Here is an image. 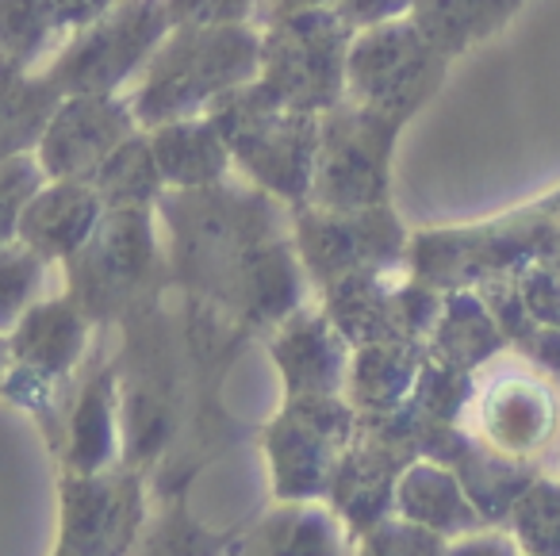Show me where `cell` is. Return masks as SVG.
Instances as JSON below:
<instances>
[{"mask_svg": "<svg viewBox=\"0 0 560 556\" xmlns=\"http://www.w3.org/2000/svg\"><path fill=\"white\" fill-rule=\"evenodd\" d=\"M154 211L170 227L177 273L211 300L249 250L292 234L289 204L272 200L238 173L211 188H170Z\"/></svg>", "mask_w": 560, "mask_h": 556, "instance_id": "1", "label": "cell"}, {"mask_svg": "<svg viewBox=\"0 0 560 556\" xmlns=\"http://www.w3.org/2000/svg\"><path fill=\"white\" fill-rule=\"evenodd\" d=\"M261 78V27H173L147 70L127 89L142 131L173 119L208 116L219 101Z\"/></svg>", "mask_w": 560, "mask_h": 556, "instance_id": "2", "label": "cell"}, {"mask_svg": "<svg viewBox=\"0 0 560 556\" xmlns=\"http://www.w3.org/2000/svg\"><path fill=\"white\" fill-rule=\"evenodd\" d=\"M223 131L234 158V173L272 200L300 208L312 196L315 154H319V116L284 104L261 78L231 93L208 112Z\"/></svg>", "mask_w": 560, "mask_h": 556, "instance_id": "3", "label": "cell"}, {"mask_svg": "<svg viewBox=\"0 0 560 556\" xmlns=\"http://www.w3.org/2000/svg\"><path fill=\"white\" fill-rule=\"evenodd\" d=\"M261 81L300 112H330L346 101V58L353 27L338 9H296L265 20Z\"/></svg>", "mask_w": 560, "mask_h": 556, "instance_id": "4", "label": "cell"}, {"mask_svg": "<svg viewBox=\"0 0 560 556\" xmlns=\"http://www.w3.org/2000/svg\"><path fill=\"white\" fill-rule=\"evenodd\" d=\"M407 119L392 112L342 101L319 116V154L307 204L335 211H358L388 204L392 150Z\"/></svg>", "mask_w": 560, "mask_h": 556, "instance_id": "5", "label": "cell"}, {"mask_svg": "<svg viewBox=\"0 0 560 556\" xmlns=\"http://www.w3.org/2000/svg\"><path fill=\"white\" fill-rule=\"evenodd\" d=\"M173 32L170 0H119L47 62L62 96L127 93Z\"/></svg>", "mask_w": 560, "mask_h": 556, "instance_id": "6", "label": "cell"}, {"mask_svg": "<svg viewBox=\"0 0 560 556\" xmlns=\"http://www.w3.org/2000/svg\"><path fill=\"white\" fill-rule=\"evenodd\" d=\"M358 438V407L346 395H292L265 426L272 491L280 502L327 499L346 445Z\"/></svg>", "mask_w": 560, "mask_h": 556, "instance_id": "7", "label": "cell"}, {"mask_svg": "<svg viewBox=\"0 0 560 556\" xmlns=\"http://www.w3.org/2000/svg\"><path fill=\"white\" fill-rule=\"evenodd\" d=\"M292 242L307 280L319 292L350 273H404L411 234L392 204L358 211L300 204L292 208Z\"/></svg>", "mask_w": 560, "mask_h": 556, "instance_id": "8", "label": "cell"}, {"mask_svg": "<svg viewBox=\"0 0 560 556\" xmlns=\"http://www.w3.org/2000/svg\"><path fill=\"white\" fill-rule=\"evenodd\" d=\"M445 62L450 55H442L411 16L365 27L353 35L346 58V101L411 119L438 89Z\"/></svg>", "mask_w": 560, "mask_h": 556, "instance_id": "9", "label": "cell"}, {"mask_svg": "<svg viewBox=\"0 0 560 556\" xmlns=\"http://www.w3.org/2000/svg\"><path fill=\"white\" fill-rule=\"evenodd\" d=\"M154 219V208H108L85 250L62 265L70 280L66 292L85 308L93 323L116 315L150 280L158 262Z\"/></svg>", "mask_w": 560, "mask_h": 556, "instance_id": "10", "label": "cell"}, {"mask_svg": "<svg viewBox=\"0 0 560 556\" xmlns=\"http://www.w3.org/2000/svg\"><path fill=\"white\" fill-rule=\"evenodd\" d=\"M147 525V499L135 468H104L93 476L66 472L62 545L66 556H131Z\"/></svg>", "mask_w": 560, "mask_h": 556, "instance_id": "11", "label": "cell"}, {"mask_svg": "<svg viewBox=\"0 0 560 556\" xmlns=\"http://www.w3.org/2000/svg\"><path fill=\"white\" fill-rule=\"evenodd\" d=\"M142 131L124 93H70L50 116L35 158L50 181H93V173Z\"/></svg>", "mask_w": 560, "mask_h": 556, "instance_id": "12", "label": "cell"}, {"mask_svg": "<svg viewBox=\"0 0 560 556\" xmlns=\"http://www.w3.org/2000/svg\"><path fill=\"white\" fill-rule=\"evenodd\" d=\"M476 430L483 445L511 461L537 456L557 433V395L526 369H503L476 387Z\"/></svg>", "mask_w": 560, "mask_h": 556, "instance_id": "13", "label": "cell"}, {"mask_svg": "<svg viewBox=\"0 0 560 556\" xmlns=\"http://www.w3.org/2000/svg\"><path fill=\"white\" fill-rule=\"evenodd\" d=\"M269 357L284 384V399L292 395H346L353 346L335 331L323 308H300L280 326H272Z\"/></svg>", "mask_w": 560, "mask_h": 556, "instance_id": "14", "label": "cell"}, {"mask_svg": "<svg viewBox=\"0 0 560 556\" xmlns=\"http://www.w3.org/2000/svg\"><path fill=\"white\" fill-rule=\"evenodd\" d=\"M407 464L411 456L365 430H358V438L346 445L335 479H330L327 502L353 537H365L373 525L396 514V479Z\"/></svg>", "mask_w": 560, "mask_h": 556, "instance_id": "15", "label": "cell"}, {"mask_svg": "<svg viewBox=\"0 0 560 556\" xmlns=\"http://www.w3.org/2000/svg\"><path fill=\"white\" fill-rule=\"evenodd\" d=\"M89 338H93V318L70 292L43 296L9 331V354L12 364L66 384L89 357Z\"/></svg>", "mask_w": 560, "mask_h": 556, "instance_id": "16", "label": "cell"}, {"mask_svg": "<svg viewBox=\"0 0 560 556\" xmlns=\"http://www.w3.org/2000/svg\"><path fill=\"white\" fill-rule=\"evenodd\" d=\"M108 204L93 181H47L20 219V242L50 265H66L96 234Z\"/></svg>", "mask_w": 560, "mask_h": 556, "instance_id": "17", "label": "cell"}, {"mask_svg": "<svg viewBox=\"0 0 560 556\" xmlns=\"http://www.w3.org/2000/svg\"><path fill=\"white\" fill-rule=\"evenodd\" d=\"M346 522L330 507L280 502L254 530L242 533L223 556H353Z\"/></svg>", "mask_w": 560, "mask_h": 556, "instance_id": "18", "label": "cell"}, {"mask_svg": "<svg viewBox=\"0 0 560 556\" xmlns=\"http://www.w3.org/2000/svg\"><path fill=\"white\" fill-rule=\"evenodd\" d=\"M404 273H350V277H338L327 288H319L323 315L353 349L384 338H407L404 315H399Z\"/></svg>", "mask_w": 560, "mask_h": 556, "instance_id": "19", "label": "cell"}, {"mask_svg": "<svg viewBox=\"0 0 560 556\" xmlns=\"http://www.w3.org/2000/svg\"><path fill=\"white\" fill-rule=\"evenodd\" d=\"M124 453V415H119V387L116 369H101L81 384L70 415H66V472H93L116 468Z\"/></svg>", "mask_w": 560, "mask_h": 556, "instance_id": "20", "label": "cell"}, {"mask_svg": "<svg viewBox=\"0 0 560 556\" xmlns=\"http://www.w3.org/2000/svg\"><path fill=\"white\" fill-rule=\"evenodd\" d=\"M396 514L415 525L450 537H465L483 525L480 510L472 507L460 476L442 461L430 456H415L396 479Z\"/></svg>", "mask_w": 560, "mask_h": 556, "instance_id": "21", "label": "cell"}, {"mask_svg": "<svg viewBox=\"0 0 560 556\" xmlns=\"http://www.w3.org/2000/svg\"><path fill=\"white\" fill-rule=\"evenodd\" d=\"M150 147H154L158 170L165 188H211L219 181L234 177V158L223 131L211 116H188L173 124L150 127Z\"/></svg>", "mask_w": 560, "mask_h": 556, "instance_id": "22", "label": "cell"}, {"mask_svg": "<svg viewBox=\"0 0 560 556\" xmlns=\"http://www.w3.org/2000/svg\"><path fill=\"white\" fill-rule=\"evenodd\" d=\"M422 361H427V341L384 338L358 346L350 357L346 399L358 407V415H384L404 407L415 392Z\"/></svg>", "mask_w": 560, "mask_h": 556, "instance_id": "23", "label": "cell"}, {"mask_svg": "<svg viewBox=\"0 0 560 556\" xmlns=\"http://www.w3.org/2000/svg\"><path fill=\"white\" fill-rule=\"evenodd\" d=\"M503 338L506 334L499 331L488 300L472 288H453L445 292L442 315L427 338V354L460 372H476L503 349Z\"/></svg>", "mask_w": 560, "mask_h": 556, "instance_id": "24", "label": "cell"}, {"mask_svg": "<svg viewBox=\"0 0 560 556\" xmlns=\"http://www.w3.org/2000/svg\"><path fill=\"white\" fill-rule=\"evenodd\" d=\"M58 104H62V89L50 81L47 70L0 62V162L32 154Z\"/></svg>", "mask_w": 560, "mask_h": 556, "instance_id": "25", "label": "cell"}, {"mask_svg": "<svg viewBox=\"0 0 560 556\" xmlns=\"http://www.w3.org/2000/svg\"><path fill=\"white\" fill-rule=\"evenodd\" d=\"M70 32L62 24L58 0H0V62L47 70L66 47Z\"/></svg>", "mask_w": 560, "mask_h": 556, "instance_id": "26", "label": "cell"}, {"mask_svg": "<svg viewBox=\"0 0 560 556\" xmlns=\"http://www.w3.org/2000/svg\"><path fill=\"white\" fill-rule=\"evenodd\" d=\"M453 472L465 484L472 507L480 510L483 522H499V518L511 514V507L518 502V495L534 484V472L526 468V461H511V456L495 453L488 445H468L465 453L457 456Z\"/></svg>", "mask_w": 560, "mask_h": 556, "instance_id": "27", "label": "cell"}, {"mask_svg": "<svg viewBox=\"0 0 560 556\" xmlns=\"http://www.w3.org/2000/svg\"><path fill=\"white\" fill-rule=\"evenodd\" d=\"M93 185L108 208H158L170 188L158 170L154 147L147 131H135L101 170L93 173Z\"/></svg>", "mask_w": 560, "mask_h": 556, "instance_id": "28", "label": "cell"}, {"mask_svg": "<svg viewBox=\"0 0 560 556\" xmlns=\"http://www.w3.org/2000/svg\"><path fill=\"white\" fill-rule=\"evenodd\" d=\"M50 269H58V265H50L20 239L0 246V334H9L43 296H50Z\"/></svg>", "mask_w": 560, "mask_h": 556, "instance_id": "29", "label": "cell"}, {"mask_svg": "<svg viewBox=\"0 0 560 556\" xmlns=\"http://www.w3.org/2000/svg\"><path fill=\"white\" fill-rule=\"evenodd\" d=\"M506 518L511 537L526 556H560V484L534 476Z\"/></svg>", "mask_w": 560, "mask_h": 556, "instance_id": "30", "label": "cell"}, {"mask_svg": "<svg viewBox=\"0 0 560 556\" xmlns=\"http://www.w3.org/2000/svg\"><path fill=\"white\" fill-rule=\"evenodd\" d=\"M223 553H226L223 537H215L196 518L177 514V510L142 525L139 541L131 548V556H223Z\"/></svg>", "mask_w": 560, "mask_h": 556, "instance_id": "31", "label": "cell"}, {"mask_svg": "<svg viewBox=\"0 0 560 556\" xmlns=\"http://www.w3.org/2000/svg\"><path fill=\"white\" fill-rule=\"evenodd\" d=\"M47 181L50 177L39 165V158H35V150L0 162V246L20 239V219H24L27 204L35 200V193Z\"/></svg>", "mask_w": 560, "mask_h": 556, "instance_id": "32", "label": "cell"}, {"mask_svg": "<svg viewBox=\"0 0 560 556\" xmlns=\"http://www.w3.org/2000/svg\"><path fill=\"white\" fill-rule=\"evenodd\" d=\"M445 548L450 545L442 533L392 514L361 537V548L353 556H445Z\"/></svg>", "mask_w": 560, "mask_h": 556, "instance_id": "33", "label": "cell"}, {"mask_svg": "<svg viewBox=\"0 0 560 556\" xmlns=\"http://www.w3.org/2000/svg\"><path fill=\"white\" fill-rule=\"evenodd\" d=\"M173 27H231L254 24L257 0H170Z\"/></svg>", "mask_w": 560, "mask_h": 556, "instance_id": "34", "label": "cell"}, {"mask_svg": "<svg viewBox=\"0 0 560 556\" xmlns=\"http://www.w3.org/2000/svg\"><path fill=\"white\" fill-rule=\"evenodd\" d=\"M514 288H518V300H522V308H526L529 323L557 331L560 326V273L526 269Z\"/></svg>", "mask_w": 560, "mask_h": 556, "instance_id": "35", "label": "cell"}, {"mask_svg": "<svg viewBox=\"0 0 560 556\" xmlns=\"http://www.w3.org/2000/svg\"><path fill=\"white\" fill-rule=\"evenodd\" d=\"M415 4H419V0H338V12H342L353 32H365V27L411 16Z\"/></svg>", "mask_w": 560, "mask_h": 556, "instance_id": "36", "label": "cell"}, {"mask_svg": "<svg viewBox=\"0 0 560 556\" xmlns=\"http://www.w3.org/2000/svg\"><path fill=\"white\" fill-rule=\"evenodd\" d=\"M445 556H518V541L506 533H465L453 537V545L445 548Z\"/></svg>", "mask_w": 560, "mask_h": 556, "instance_id": "37", "label": "cell"}, {"mask_svg": "<svg viewBox=\"0 0 560 556\" xmlns=\"http://www.w3.org/2000/svg\"><path fill=\"white\" fill-rule=\"evenodd\" d=\"M112 4H119V0H58V12H62V24H66V32H70V39L81 32V27H89L93 20H101Z\"/></svg>", "mask_w": 560, "mask_h": 556, "instance_id": "38", "label": "cell"}, {"mask_svg": "<svg viewBox=\"0 0 560 556\" xmlns=\"http://www.w3.org/2000/svg\"><path fill=\"white\" fill-rule=\"evenodd\" d=\"M296 9H338V0H257V16L254 24L280 16V12H296Z\"/></svg>", "mask_w": 560, "mask_h": 556, "instance_id": "39", "label": "cell"}, {"mask_svg": "<svg viewBox=\"0 0 560 556\" xmlns=\"http://www.w3.org/2000/svg\"><path fill=\"white\" fill-rule=\"evenodd\" d=\"M9 364H12V354H9V334H0V384L9 377Z\"/></svg>", "mask_w": 560, "mask_h": 556, "instance_id": "40", "label": "cell"}, {"mask_svg": "<svg viewBox=\"0 0 560 556\" xmlns=\"http://www.w3.org/2000/svg\"><path fill=\"white\" fill-rule=\"evenodd\" d=\"M58 556H66V553H58Z\"/></svg>", "mask_w": 560, "mask_h": 556, "instance_id": "41", "label": "cell"}]
</instances>
